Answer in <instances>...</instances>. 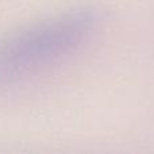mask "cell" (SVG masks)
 Returning a JSON list of instances; mask_svg holds the SVG:
<instances>
[{"label":"cell","mask_w":154,"mask_h":154,"mask_svg":"<svg viewBox=\"0 0 154 154\" xmlns=\"http://www.w3.org/2000/svg\"><path fill=\"white\" fill-rule=\"evenodd\" d=\"M103 23L99 7L87 5L46 19L0 41V82L48 68L88 42Z\"/></svg>","instance_id":"6da1fadb"}]
</instances>
